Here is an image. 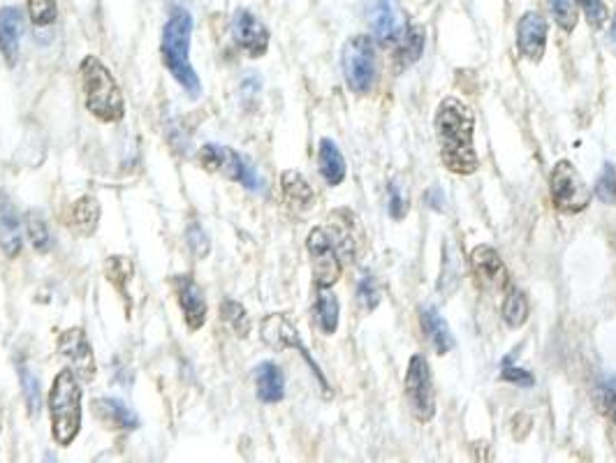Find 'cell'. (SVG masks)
Wrapping results in <instances>:
<instances>
[{
    "label": "cell",
    "instance_id": "cell-1",
    "mask_svg": "<svg viewBox=\"0 0 616 463\" xmlns=\"http://www.w3.org/2000/svg\"><path fill=\"white\" fill-rule=\"evenodd\" d=\"M434 126L443 165L459 176L473 174L480 163L473 144L475 116L468 105L457 98H445L436 109Z\"/></svg>",
    "mask_w": 616,
    "mask_h": 463
},
{
    "label": "cell",
    "instance_id": "cell-2",
    "mask_svg": "<svg viewBox=\"0 0 616 463\" xmlns=\"http://www.w3.org/2000/svg\"><path fill=\"white\" fill-rule=\"evenodd\" d=\"M190 38H193V17L188 10H174L163 26V40H160V56L170 75L181 84L190 98H197L202 91L200 77L190 63Z\"/></svg>",
    "mask_w": 616,
    "mask_h": 463
},
{
    "label": "cell",
    "instance_id": "cell-3",
    "mask_svg": "<svg viewBox=\"0 0 616 463\" xmlns=\"http://www.w3.org/2000/svg\"><path fill=\"white\" fill-rule=\"evenodd\" d=\"M79 79L88 114L100 123H119L126 119V102L116 77L98 56H86L79 65Z\"/></svg>",
    "mask_w": 616,
    "mask_h": 463
},
{
    "label": "cell",
    "instance_id": "cell-4",
    "mask_svg": "<svg viewBox=\"0 0 616 463\" xmlns=\"http://www.w3.org/2000/svg\"><path fill=\"white\" fill-rule=\"evenodd\" d=\"M49 417L51 436L56 443L61 447L75 443L82 431V387L72 369L56 373L54 385L49 389Z\"/></svg>",
    "mask_w": 616,
    "mask_h": 463
},
{
    "label": "cell",
    "instance_id": "cell-5",
    "mask_svg": "<svg viewBox=\"0 0 616 463\" xmlns=\"http://www.w3.org/2000/svg\"><path fill=\"white\" fill-rule=\"evenodd\" d=\"M343 75L352 93H369L376 84V47L369 35H355L343 47Z\"/></svg>",
    "mask_w": 616,
    "mask_h": 463
},
{
    "label": "cell",
    "instance_id": "cell-6",
    "mask_svg": "<svg viewBox=\"0 0 616 463\" xmlns=\"http://www.w3.org/2000/svg\"><path fill=\"white\" fill-rule=\"evenodd\" d=\"M200 165L207 169L209 174H220L225 179L237 181L248 190L262 188V181L253 165L248 163L244 156H239L237 151L227 149V146L218 144H204L200 151Z\"/></svg>",
    "mask_w": 616,
    "mask_h": 463
},
{
    "label": "cell",
    "instance_id": "cell-7",
    "mask_svg": "<svg viewBox=\"0 0 616 463\" xmlns=\"http://www.w3.org/2000/svg\"><path fill=\"white\" fill-rule=\"evenodd\" d=\"M308 257H311L313 283L318 290H332L341 278V260L332 237L322 227H313L306 239Z\"/></svg>",
    "mask_w": 616,
    "mask_h": 463
},
{
    "label": "cell",
    "instance_id": "cell-8",
    "mask_svg": "<svg viewBox=\"0 0 616 463\" xmlns=\"http://www.w3.org/2000/svg\"><path fill=\"white\" fill-rule=\"evenodd\" d=\"M549 190H552V202L556 211L561 213H579L589 207L591 193L586 183L579 179L577 169L568 160H561L552 169V179H549Z\"/></svg>",
    "mask_w": 616,
    "mask_h": 463
},
{
    "label": "cell",
    "instance_id": "cell-9",
    "mask_svg": "<svg viewBox=\"0 0 616 463\" xmlns=\"http://www.w3.org/2000/svg\"><path fill=\"white\" fill-rule=\"evenodd\" d=\"M406 396L417 422H431L436 415L434 385H431L429 362L422 355L410 357L406 371Z\"/></svg>",
    "mask_w": 616,
    "mask_h": 463
},
{
    "label": "cell",
    "instance_id": "cell-10",
    "mask_svg": "<svg viewBox=\"0 0 616 463\" xmlns=\"http://www.w3.org/2000/svg\"><path fill=\"white\" fill-rule=\"evenodd\" d=\"M56 350L58 355L65 357L72 364V371L82 373L86 380H91L95 376V355L91 341H88V336L82 327H70L61 332Z\"/></svg>",
    "mask_w": 616,
    "mask_h": 463
},
{
    "label": "cell",
    "instance_id": "cell-11",
    "mask_svg": "<svg viewBox=\"0 0 616 463\" xmlns=\"http://www.w3.org/2000/svg\"><path fill=\"white\" fill-rule=\"evenodd\" d=\"M232 38L237 42V47L251 58L267 54L269 31L258 17H253L244 7L234 12L232 17Z\"/></svg>",
    "mask_w": 616,
    "mask_h": 463
},
{
    "label": "cell",
    "instance_id": "cell-12",
    "mask_svg": "<svg viewBox=\"0 0 616 463\" xmlns=\"http://www.w3.org/2000/svg\"><path fill=\"white\" fill-rule=\"evenodd\" d=\"M366 19L380 44H392L403 35V14L396 0H371Z\"/></svg>",
    "mask_w": 616,
    "mask_h": 463
},
{
    "label": "cell",
    "instance_id": "cell-13",
    "mask_svg": "<svg viewBox=\"0 0 616 463\" xmlns=\"http://www.w3.org/2000/svg\"><path fill=\"white\" fill-rule=\"evenodd\" d=\"M172 285L190 332L202 329L207 322V299H204L200 285L195 283L193 276H176L172 278Z\"/></svg>",
    "mask_w": 616,
    "mask_h": 463
},
{
    "label": "cell",
    "instance_id": "cell-14",
    "mask_svg": "<svg viewBox=\"0 0 616 463\" xmlns=\"http://www.w3.org/2000/svg\"><path fill=\"white\" fill-rule=\"evenodd\" d=\"M471 271L475 283H478L482 290L496 292L503 290L505 283H508V269H505V262L491 246L475 248L471 253Z\"/></svg>",
    "mask_w": 616,
    "mask_h": 463
},
{
    "label": "cell",
    "instance_id": "cell-15",
    "mask_svg": "<svg viewBox=\"0 0 616 463\" xmlns=\"http://www.w3.org/2000/svg\"><path fill=\"white\" fill-rule=\"evenodd\" d=\"M517 47L528 61L538 63L547 47V19L540 12H526L517 24Z\"/></svg>",
    "mask_w": 616,
    "mask_h": 463
},
{
    "label": "cell",
    "instance_id": "cell-16",
    "mask_svg": "<svg viewBox=\"0 0 616 463\" xmlns=\"http://www.w3.org/2000/svg\"><path fill=\"white\" fill-rule=\"evenodd\" d=\"M24 26H26V19L19 7L7 5L0 10V54H3L5 63L10 65V68H14L19 61Z\"/></svg>",
    "mask_w": 616,
    "mask_h": 463
},
{
    "label": "cell",
    "instance_id": "cell-17",
    "mask_svg": "<svg viewBox=\"0 0 616 463\" xmlns=\"http://www.w3.org/2000/svg\"><path fill=\"white\" fill-rule=\"evenodd\" d=\"M262 338H264V343H267L269 348H274V350L297 348L304 355L308 366H313V369H315L313 359L302 345V338H299L295 325H292V322L285 318V315H269V318L262 322ZM315 371H318V369H315ZM320 376H322V373H320Z\"/></svg>",
    "mask_w": 616,
    "mask_h": 463
},
{
    "label": "cell",
    "instance_id": "cell-18",
    "mask_svg": "<svg viewBox=\"0 0 616 463\" xmlns=\"http://www.w3.org/2000/svg\"><path fill=\"white\" fill-rule=\"evenodd\" d=\"M91 410L98 417V422L112 431H135L139 426L135 410L128 408L121 399H114V396H98L91 403Z\"/></svg>",
    "mask_w": 616,
    "mask_h": 463
},
{
    "label": "cell",
    "instance_id": "cell-19",
    "mask_svg": "<svg viewBox=\"0 0 616 463\" xmlns=\"http://www.w3.org/2000/svg\"><path fill=\"white\" fill-rule=\"evenodd\" d=\"M0 251L7 257L21 253V220L10 197L0 193Z\"/></svg>",
    "mask_w": 616,
    "mask_h": 463
},
{
    "label": "cell",
    "instance_id": "cell-20",
    "mask_svg": "<svg viewBox=\"0 0 616 463\" xmlns=\"http://www.w3.org/2000/svg\"><path fill=\"white\" fill-rule=\"evenodd\" d=\"M68 225L72 232L79 234V237H93L100 225V202L95 200L93 195L79 197L70 209Z\"/></svg>",
    "mask_w": 616,
    "mask_h": 463
},
{
    "label": "cell",
    "instance_id": "cell-21",
    "mask_svg": "<svg viewBox=\"0 0 616 463\" xmlns=\"http://www.w3.org/2000/svg\"><path fill=\"white\" fill-rule=\"evenodd\" d=\"M255 392L262 403H278L285 396V378L281 366L262 362L255 371Z\"/></svg>",
    "mask_w": 616,
    "mask_h": 463
},
{
    "label": "cell",
    "instance_id": "cell-22",
    "mask_svg": "<svg viewBox=\"0 0 616 463\" xmlns=\"http://www.w3.org/2000/svg\"><path fill=\"white\" fill-rule=\"evenodd\" d=\"M281 188H283L285 202L290 204V209L304 213L315 204V190L311 188V183H308L302 174L295 172V169L283 172Z\"/></svg>",
    "mask_w": 616,
    "mask_h": 463
},
{
    "label": "cell",
    "instance_id": "cell-23",
    "mask_svg": "<svg viewBox=\"0 0 616 463\" xmlns=\"http://www.w3.org/2000/svg\"><path fill=\"white\" fill-rule=\"evenodd\" d=\"M318 167L322 179H325L329 186H339L346 179V160H343V153L339 151L332 139H320V149H318Z\"/></svg>",
    "mask_w": 616,
    "mask_h": 463
},
{
    "label": "cell",
    "instance_id": "cell-24",
    "mask_svg": "<svg viewBox=\"0 0 616 463\" xmlns=\"http://www.w3.org/2000/svg\"><path fill=\"white\" fill-rule=\"evenodd\" d=\"M313 318L322 334H334L339 329L341 306L332 290H318V297H315L313 304Z\"/></svg>",
    "mask_w": 616,
    "mask_h": 463
},
{
    "label": "cell",
    "instance_id": "cell-25",
    "mask_svg": "<svg viewBox=\"0 0 616 463\" xmlns=\"http://www.w3.org/2000/svg\"><path fill=\"white\" fill-rule=\"evenodd\" d=\"M422 329L427 338L434 345L438 355H445V352L452 350L454 338L450 334V329H447V322L440 318V313L436 308H424L422 311Z\"/></svg>",
    "mask_w": 616,
    "mask_h": 463
},
{
    "label": "cell",
    "instance_id": "cell-26",
    "mask_svg": "<svg viewBox=\"0 0 616 463\" xmlns=\"http://www.w3.org/2000/svg\"><path fill=\"white\" fill-rule=\"evenodd\" d=\"M422 51H424V28L420 24H415L401 35V44L399 49H396V63H399L401 68L413 65L417 58L422 56Z\"/></svg>",
    "mask_w": 616,
    "mask_h": 463
},
{
    "label": "cell",
    "instance_id": "cell-27",
    "mask_svg": "<svg viewBox=\"0 0 616 463\" xmlns=\"http://www.w3.org/2000/svg\"><path fill=\"white\" fill-rule=\"evenodd\" d=\"M19 378H21V389H24V399H26V410L33 420H38L40 410H42V394H40V382L35 378V373L28 369V366L21 362L19 364Z\"/></svg>",
    "mask_w": 616,
    "mask_h": 463
},
{
    "label": "cell",
    "instance_id": "cell-28",
    "mask_svg": "<svg viewBox=\"0 0 616 463\" xmlns=\"http://www.w3.org/2000/svg\"><path fill=\"white\" fill-rule=\"evenodd\" d=\"M528 318V299L519 288H510L503 301V320L508 322L512 329L522 327Z\"/></svg>",
    "mask_w": 616,
    "mask_h": 463
},
{
    "label": "cell",
    "instance_id": "cell-29",
    "mask_svg": "<svg viewBox=\"0 0 616 463\" xmlns=\"http://www.w3.org/2000/svg\"><path fill=\"white\" fill-rule=\"evenodd\" d=\"M220 318H223L225 325L241 338H246L248 332H251V320H248L246 308L237 304V301L232 299L223 301V306H220Z\"/></svg>",
    "mask_w": 616,
    "mask_h": 463
},
{
    "label": "cell",
    "instance_id": "cell-30",
    "mask_svg": "<svg viewBox=\"0 0 616 463\" xmlns=\"http://www.w3.org/2000/svg\"><path fill=\"white\" fill-rule=\"evenodd\" d=\"M26 234H28V241H31V246L35 248V251H38V253L49 251L51 234H49L47 223H44V218L40 216L38 211L26 213Z\"/></svg>",
    "mask_w": 616,
    "mask_h": 463
},
{
    "label": "cell",
    "instance_id": "cell-31",
    "mask_svg": "<svg viewBox=\"0 0 616 463\" xmlns=\"http://www.w3.org/2000/svg\"><path fill=\"white\" fill-rule=\"evenodd\" d=\"M596 408L616 426V378H603L596 385Z\"/></svg>",
    "mask_w": 616,
    "mask_h": 463
},
{
    "label": "cell",
    "instance_id": "cell-32",
    "mask_svg": "<svg viewBox=\"0 0 616 463\" xmlns=\"http://www.w3.org/2000/svg\"><path fill=\"white\" fill-rule=\"evenodd\" d=\"M28 7V17L38 28H47L56 21L58 17V5L56 0H26Z\"/></svg>",
    "mask_w": 616,
    "mask_h": 463
},
{
    "label": "cell",
    "instance_id": "cell-33",
    "mask_svg": "<svg viewBox=\"0 0 616 463\" xmlns=\"http://www.w3.org/2000/svg\"><path fill=\"white\" fill-rule=\"evenodd\" d=\"M105 276L116 290L123 292V288H126L132 276V262L128 260V257H119V255L109 257V260L105 262Z\"/></svg>",
    "mask_w": 616,
    "mask_h": 463
},
{
    "label": "cell",
    "instance_id": "cell-34",
    "mask_svg": "<svg viewBox=\"0 0 616 463\" xmlns=\"http://www.w3.org/2000/svg\"><path fill=\"white\" fill-rule=\"evenodd\" d=\"M596 195L607 204H616V165L607 163L596 183Z\"/></svg>",
    "mask_w": 616,
    "mask_h": 463
},
{
    "label": "cell",
    "instance_id": "cell-35",
    "mask_svg": "<svg viewBox=\"0 0 616 463\" xmlns=\"http://www.w3.org/2000/svg\"><path fill=\"white\" fill-rule=\"evenodd\" d=\"M186 244L190 251H193L197 257H204L209 253V237L207 232H204V227L200 223H190L186 230Z\"/></svg>",
    "mask_w": 616,
    "mask_h": 463
},
{
    "label": "cell",
    "instance_id": "cell-36",
    "mask_svg": "<svg viewBox=\"0 0 616 463\" xmlns=\"http://www.w3.org/2000/svg\"><path fill=\"white\" fill-rule=\"evenodd\" d=\"M549 5H552L556 24H559L563 31H572V28L577 26V12L572 10L570 0H549Z\"/></svg>",
    "mask_w": 616,
    "mask_h": 463
},
{
    "label": "cell",
    "instance_id": "cell-37",
    "mask_svg": "<svg viewBox=\"0 0 616 463\" xmlns=\"http://www.w3.org/2000/svg\"><path fill=\"white\" fill-rule=\"evenodd\" d=\"M577 5L584 10V17L586 21L593 28H603L605 21H607V7L603 0H577Z\"/></svg>",
    "mask_w": 616,
    "mask_h": 463
},
{
    "label": "cell",
    "instance_id": "cell-38",
    "mask_svg": "<svg viewBox=\"0 0 616 463\" xmlns=\"http://www.w3.org/2000/svg\"><path fill=\"white\" fill-rule=\"evenodd\" d=\"M406 211H408V197L406 193H403L401 183L392 181L390 183V216L401 220L403 216H406Z\"/></svg>",
    "mask_w": 616,
    "mask_h": 463
},
{
    "label": "cell",
    "instance_id": "cell-39",
    "mask_svg": "<svg viewBox=\"0 0 616 463\" xmlns=\"http://www.w3.org/2000/svg\"><path fill=\"white\" fill-rule=\"evenodd\" d=\"M357 299L362 301L366 308H376L380 297H378V285L371 276L362 278V283H359V288H357Z\"/></svg>",
    "mask_w": 616,
    "mask_h": 463
},
{
    "label": "cell",
    "instance_id": "cell-40",
    "mask_svg": "<svg viewBox=\"0 0 616 463\" xmlns=\"http://www.w3.org/2000/svg\"><path fill=\"white\" fill-rule=\"evenodd\" d=\"M503 380L505 382H512V385H519V387H533V376L528 371H524V369H517V366H505L503 369Z\"/></svg>",
    "mask_w": 616,
    "mask_h": 463
},
{
    "label": "cell",
    "instance_id": "cell-41",
    "mask_svg": "<svg viewBox=\"0 0 616 463\" xmlns=\"http://www.w3.org/2000/svg\"><path fill=\"white\" fill-rule=\"evenodd\" d=\"M424 202H427V207L436 209V211H443L445 209V195L440 188H429L427 190V197H424Z\"/></svg>",
    "mask_w": 616,
    "mask_h": 463
},
{
    "label": "cell",
    "instance_id": "cell-42",
    "mask_svg": "<svg viewBox=\"0 0 616 463\" xmlns=\"http://www.w3.org/2000/svg\"><path fill=\"white\" fill-rule=\"evenodd\" d=\"M44 463H58V461L51 457V454H47V457H44Z\"/></svg>",
    "mask_w": 616,
    "mask_h": 463
},
{
    "label": "cell",
    "instance_id": "cell-43",
    "mask_svg": "<svg viewBox=\"0 0 616 463\" xmlns=\"http://www.w3.org/2000/svg\"><path fill=\"white\" fill-rule=\"evenodd\" d=\"M612 38H614V42H616V24H614V31H612Z\"/></svg>",
    "mask_w": 616,
    "mask_h": 463
},
{
    "label": "cell",
    "instance_id": "cell-44",
    "mask_svg": "<svg viewBox=\"0 0 616 463\" xmlns=\"http://www.w3.org/2000/svg\"><path fill=\"white\" fill-rule=\"evenodd\" d=\"M0 431H3V417H0Z\"/></svg>",
    "mask_w": 616,
    "mask_h": 463
}]
</instances>
